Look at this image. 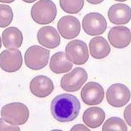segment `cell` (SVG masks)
<instances>
[{
    "label": "cell",
    "instance_id": "1",
    "mask_svg": "<svg viewBox=\"0 0 131 131\" xmlns=\"http://www.w3.org/2000/svg\"><path fill=\"white\" fill-rule=\"evenodd\" d=\"M80 109V103L77 97L69 94L57 95L52 101L51 106L53 117L62 123L71 122L76 119Z\"/></svg>",
    "mask_w": 131,
    "mask_h": 131
},
{
    "label": "cell",
    "instance_id": "2",
    "mask_svg": "<svg viewBox=\"0 0 131 131\" xmlns=\"http://www.w3.org/2000/svg\"><path fill=\"white\" fill-rule=\"evenodd\" d=\"M28 108L23 103L16 102L4 106L1 112L2 119L7 123L13 126L24 125L29 117Z\"/></svg>",
    "mask_w": 131,
    "mask_h": 131
},
{
    "label": "cell",
    "instance_id": "3",
    "mask_svg": "<svg viewBox=\"0 0 131 131\" xmlns=\"http://www.w3.org/2000/svg\"><path fill=\"white\" fill-rule=\"evenodd\" d=\"M57 8L53 2L41 0L35 3L32 7V18L38 24L45 25L53 21L57 16Z\"/></svg>",
    "mask_w": 131,
    "mask_h": 131
},
{
    "label": "cell",
    "instance_id": "4",
    "mask_svg": "<svg viewBox=\"0 0 131 131\" xmlns=\"http://www.w3.org/2000/svg\"><path fill=\"white\" fill-rule=\"evenodd\" d=\"M50 54V50L38 45H33L29 47L25 52V64L32 70H41L48 63Z\"/></svg>",
    "mask_w": 131,
    "mask_h": 131
},
{
    "label": "cell",
    "instance_id": "5",
    "mask_svg": "<svg viewBox=\"0 0 131 131\" xmlns=\"http://www.w3.org/2000/svg\"><path fill=\"white\" fill-rule=\"evenodd\" d=\"M88 79V75L85 70L82 68L77 67L63 77L60 85L65 91L75 92L80 89Z\"/></svg>",
    "mask_w": 131,
    "mask_h": 131
},
{
    "label": "cell",
    "instance_id": "6",
    "mask_svg": "<svg viewBox=\"0 0 131 131\" xmlns=\"http://www.w3.org/2000/svg\"><path fill=\"white\" fill-rule=\"evenodd\" d=\"M65 51L67 59L75 64H84L89 59L87 45L81 40L75 39L70 41L66 47Z\"/></svg>",
    "mask_w": 131,
    "mask_h": 131
},
{
    "label": "cell",
    "instance_id": "7",
    "mask_svg": "<svg viewBox=\"0 0 131 131\" xmlns=\"http://www.w3.org/2000/svg\"><path fill=\"white\" fill-rule=\"evenodd\" d=\"M107 22L102 15L97 12L87 14L82 21L84 31L90 36H98L104 34L107 28Z\"/></svg>",
    "mask_w": 131,
    "mask_h": 131
},
{
    "label": "cell",
    "instance_id": "8",
    "mask_svg": "<svg viewBox=\"0 0 131 131\" xmlns=\"http://www.w3.org/2000/svg\"><path fill=\"white\" fill-rule=\"evenodd\" d=\"M130 93L125 85L120 83L113 84L107 89L106 98L108 104L116 107L124 106L129 101Z\"/></svg>",
    "mask_w": 131,
    "mask_h": 131
},
{
    "label": "cell",
    "instance_id": "9",
    "mask_svg": "<svg viewBox=\"0 0 131 131\" xmlns=\"http://www.w3.org/2000/svg\"><path fill=\"white\" fill-rule=\"evenodd\" d=\"M83 101L89 105L99 104L102 102L105 95L104 89L98 83L89 82L83 87L80 93Z\"/></svg>",
    "mask_w": 131,
    "mask_h": 131
},
{
    "label": "cell",
    "instance_id": "10",
    "mask_svg": "<svg viewBox=\"0 0 131 131\" xmlns=\"http://www.w3.org/2000/svg\"><path fill=\"white\" fill-rule=\"evenodd\" d=\"M0 64L4 71L12 73L18 71L23 64V58L20 51L18 49H6L0 55Z\"/></svg>",
    "mask_w": 131,
    "mask_h": 131
},
{
    "label": "cell",
    "instance_id": "11",
    "mask_svg": "<svg viewBox=\"0 0 131 131\" xmlns=\"http://www.w3.org/2000/svg\"><path fill=\"white\" fill-rule=\"evenodd\" d=\"M57 29L62 37L65 39H71L80 34V22L76 17L67 15L62 17L58 22Z\"/></svg>",
    "mask_w": 131,
    "mask_h": 131
},
{
    "label": "cell",
    "instance_id": "12",
    "mask_svg": "<svg viewBox=\"0 0 131 131\" xmlns=\"http://www.w3.org/2000/svg\"><path fill=\"white\" fill-rule=\"evenodd\" d=\"M131 36V32L128 28L117 26L111 29L108 35V39L112 46L117 49H123L130 44Z\"/></svg>",
    "mask_w": 131,
    "mask_h": 131
},
{
    "label": "cell",
    "instance_id": "13",
    "mask_svg": "<svg viewBox=\"0 0 131 131\" xmlns=\"http://www.w3.org/2000/svg\"><path fill=\"white\" fill-rule=\"evenodd\" d=\"M30 89L35 96L44 98L51 94L54 88L53 83L49 78L39 75L32 79L30 83Z\"/></svg>",
    "mask_w": 131,
    "mask_h": 131
},
{
    "label": "cell",
    "instance_id": "14",
    "mask_svg": "<svg viewBox=\"0 0 131 131\" xmlns=\"http://www.w3.org/2000/svg\"><path fill=\"white\" fill-rule=\"evenodd\" d=\"M37 37L40 44L49 49H54L60 43L58 32L54 28L51 26H45L40 28L38 32Z\"/></svg>",
    "mask_w": 131,
    "mask_h": 131
},
{
    "label": "cell",
    "instance_id": "15",
    "mask_svg": "<svg viewBox=\"0 0 131 131\" xmlns=\"http://www.w3.org/2000/svg\"><path fill=\"white\" fill-rule=\"evenodd\" d=\"M131 10L127 5L117 3L113 5L110 8L107 15L110 21L117 25H124L131 19Z\"/></svg>",
    "mask_w": 131,
    "mask_h": 131
},
{
    "label": "cell",
    "instance_id": "16",
    "mask_svg": "<svg viewBox=\"0 0 131 131\" xmlns=\"http://www.w3.org/2000/svg\"><path fill=\"white\" fill-rule=\"evenodd\" d=\"M2 37L4 46L9 50L16 49L20 47L23 41L22 32L14 27L5 29L2 33Z\"/></svg>",
    "mask_w": 131,
    "mask_h": 131
},
{
    "label": "cell",
    "instance_id": "17",
    "mask_svg": "<svg viewBox=\"0 0 131 131\" xmlns=\"http://www.w3.org/2000/svg\"><path fill=\"white\" fill-rule=\"evenodd\" d=\"M89 48L91 55L97 59L106 57L111 51L110 46L107 40L101 36L93 38L89 43Z\"/></svg>",
    "mask_w": 131,
    "mask_h": 131
},
{
    "label": "cell",
    "instance_id": "18",
    "mask_svg": "<svg viewBox=\"0 0 131 131\" xmlns=\"http://www.w3.org/2000/svg\"><path fill=\"white\" fill-rule=\"evenodd\" d=\"M105 113L101 108L92 107L88 108L83 114V121L88 127L92 128L99 127L105 119Z\"/></svg>",
    "mask_w": 131,
    "mask_h": 131
},
{
    "label": "cell",
    "instance_id": "19",
    "mask_svg": "<svg viewBox=\"0 0 131 131\" xmlns=\"http://www.w3.org/2000/svg\"><path fill=\"white\" fill-rule=\"evenodd\" d=\"M49 65L50 69L56 74L69 72L73 67L72 63L67 59L65 53L62 52H58L52 55Z\"/></svg>",
    "mask_w": 131,
    "mask_h": 131
},
{
    "label": "cell",
    "instance_id": "20",
    "mask_svg": "<svg viewBox=\"0 0 131 131\" xmlns=\"http://www.w3.org/2000/svg\"><path fill=\"white\" fill-rule=\"evenodd\" d=\"M127 126L123 120L117 117H112L108 119L102 127V130H127Z\"/></svg>",
    "mask_w": 131,
    "mask_h": 131
},
{
    "label": "cell",
    "instance_id": "21",
    "mask_svg": "<svg viewBox=\"0 0 131 131\" xmlns=\"http://www.w3.org/2000/svg\"><path fill=\"white\" fill-rule=\"evenodd\" d=\"M60 7L65 12L70 14H77L82 10L84 6V1H63L59 2Z\"/></svg>",
    "mask_w": 131,
    "mask_h": 131
},
{
    "label": "cell",
    "instance_id": "22",
    "mask_svg": "<svg viewBox=\"0 0 131 131\" xmlns=\"http://www.w3.org/2000/svg\"><path fill=\"white\" fill-rule=\"evenodd\" d=\"M1 24V28H5L10 24L13 19V12L11 7L8 5H0Z\"/></svg>",
    "mask_w": 131,
    "mask_h": 131
},
{
    "label": "cell",
    "instance_id": "23",
    "mask_svg": "<svg viewBox=\"0 0 131 131\" xmlns=\"http://www.w3.org/2000/svg\"><path fill=\"white\" fill-rule=\"evenodd\" d=\"M130 108L131 104L126 107L124 112L125 119L128 125L131 126L130 122Z\"/></svg>",
    "mask_w": 131,
    "mask_h": 131
},
{
    "label": "cell",
    "instance_id": "24",
    "mask_svg": "<svg viewBox=\"0 0 131 131\" xmlns=\"http://www.w3.org/2000/svg\"><path fill=\"white\" fill-rule=\"evenodd\" d=\"M71 130H89L88 128L85 125L83 124H78L74 125L71 129Z\"/></svg>",
    "mask_w": 131,
    "mask_h": 131
},
{
    "label": "cell",
    "instance_id": "25",
    "mask_svg": "<svg viewBox=\"0 0 131 131\" xmlns=\"http://www.w3.org/2000/svg\"><path fill=\"white\" fill-rule=\"evenodd\" d=\"M89 3L92 4H98L101 3L103 1H87Z\"/></svg>",
    "mask_w": 131,
    "mask_h": 131
},
{
    "label": "cell",
    "instance_id": "26",
    "mask_svg": "<svg viewBox=\"0 0 131 131\" xmlns=\"http://www.w3.org/2000/svg\"><path fill=\"white\" fill-rule=\"evenodd\" d=\"M14 1H1V2H3V3H7V2H8V3H11V2H13Z\"/></svg>",
    "mask_w": 131,
    "mask_h": 131
}]
</instances>
